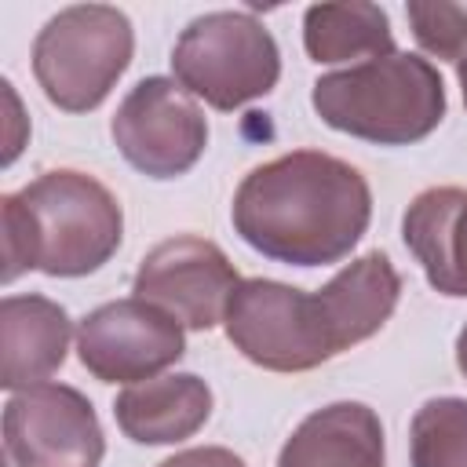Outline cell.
<instances>
[{"instance_id":"cell-1","label":"cell","mask_w":467,"mask_h":467,"mask_svg":"<svg viewBox=\"0 0 467 467\" xmlns=\"http://www.w3.org/2000/svg\"><path fill=\"white\" fill-rule=\"evenodd\" d=\"M234 234L288 266L343 263L372 223L368 179L325 150H292L252 168L230 204Z\"/></svg>"},{"instance_id":"cell-2","label":"cell","mask_w":467,"mask_h":467,"mask_svg":"<svg viewBox=\"0 0 467 467\" xmlns=\"http://www.w3.org/2000/svg\"><path fill=\"white\" fill-rule=\"evenodd\" d=\"M4 285L26 270L84 277L102 270L124 241V212L106 182L77 168H51L0 197Z\"/></svg>"},{"instance_id":"cell-3","label":"cell","mask_w":467,"mask_h":467,"mask_svg":"<svg viewBox=\"0 0 467 467\" xmlns=\"http://www.w3.org/2000/svg\"><path fill=\"white\" fill-rule=\"evenodd\" d=\"M310 106L332 131L376 146H412L445 120V80L416 51H390L314 80Z\"/></svg>"},{"instance_id":"cell-4","label":"cell","mask_w":467,"mask_h":467,"mask_svg":"<svg viewBox=\"0 0 467 467\" xmlns=\"http://www.w3.org/2000/svg\"><path fill=\"white\" fill-rule=\"evenodd\" d=\"M135 55V29L120 7L73 4L33 40V77L62 113H91L117 88Z\"/></svg>"},{"instance_id":"cell-5","label":"cell","mask_w":467,"mask_h":467,"mask_svg":"<svg viewBox=\"0 0 467 467\" xmlns=\"http://www.w3.org/2000/svg\"><path fill=\"white\" fill-rule=\"evenodd\" d=\"M175 80L219 113H234L281 80V47L252 11L197 15L171 47Z\"/></svg>"},{"instance_id":"cell-6","label":"cell","mask_w":467,"mask_h":467,"mask_svg":"<svg viewBox=\"0 0 467 467\" xmlns=\"http://www.w3.org/2000/svg\"><path fill=\"white\" fill-rule=\"evenodd\" d=\"M223 328L234 350L266 372H310L336 358L317 292L274 277H241Z\"/></svg>"},{"instance_id":"cell-7","label":"cell","mask_w":467,"mask_h":467,"mask_svg":"<svg viewBox=\"0 0 467 467\" xmlns=\"http://www.w3.org/2000/svg\"><path fill=\"white\" fill-rule=\"evenodd\" d=\"M109 135L120 157L146 179H179L208 150L204 109L171 77H142L120 99Z\"/></svg>"},{"instance_id":"cell-8","label":"cell","mask_w":467,"mask_h":467,"mask_svg":"<svg viewBox=\"0 0 467 467\" xmlns=\"http://www.w3.org/2000/svg\"><path fill=\"white\" fill-rule=\"evenodd\" d=\"M11 467H99L106 434L95 405L69 383H33L4 405Z\"/></svg>"},{"instance_id":"cell-9","label":"cell","mask_w":467,"mask_h":467,"mask_svg":"<svg viewBox=\"0 0 467 467\" xmlns=\"http://www.w3.org/2000/svg\"><path fill=\"white\" fill-rule=\"evenodd\" d=\"M182 354V325L139 296L102 303L77 325V358L99 383L157 379Z\"/></svg>"},{"instance_id":"cell-10","label":"cell","mask_w":467,"mask_h":467,"mask_svg":"<svg viewBox=\"0 0 467 467\" xmlns=\"http://www.w3.org/2000/svg\"><path fill=\"white\" fill-rule=\"evenodd\" d=\"M237 285V270L215 241L197 234H175L142 255L131 292L168 310L182 328L208 332L223 321L230 292Z\"/></svg>"},{"instance_id":"cell-11","label":"cell","mask_w":467,"mask_h":467,"mask_svg":"<svg viewBox=\"0 0 467 467\" xmlns=\"http://www.w3.org/2000/svg\"><path fill=\"white\" fill-rule=\"evenodd\" d=\"M73 321L62 303L26 292L0 299V387L26 390L47 383L66 365Z\"/></svg>"},{"instance_id":"cell-12","label":"cell","mask_w":467,"mask_h":467,"mask_svg":"<svg viewBox=\"0 0 467 467\" xmlns=\"http://www.w3.org/2000/svg\"><path fill=\"white\" fill-rule=\"evenodd\" d=\"M401 237L434 292L449 299H467V190L463 186L420 190L401 215Z\"/></svg>"},{"instance_id":"cell-13","label":"cell","mask_w":467,"mask_h":467,"mask_svg":"<svg viewBox=\"0 0 467 467\" xmlns=\"http://www.w3.org/2000/svg\"><path fill=\"white\" fill-rule=\"evenodd\" d=\"M317 299L325 306L328 336L336 354L372 339L394 314L401 299V274L394 270L390 255L372 248L336 270L321 288Z\"/></svg>"},{"instance_id":"cell-14","label":"cell","mask_w":467,"mask_h":467,"mask_svg":"<svg viewBox=\"0 0 467 467\" xmlns=\"http://www.w3.org/2000/svg\"><path fill=\"white\" fill-rule=\"evenodd\" d=\"M113 420L135 445H175L212 420V387L197 372L142 379L117 394Z\"/></svg>"},{"instance_id":"cell-15","label":"cell","mask_w":467,"mask_h":467,"mask_svg":"<svg viewBox=\"0 0 467 467\" xmlns=\"http://www.w3.org/2000/svg\"><path fill=\"white\" fill-rule=\"evenodd\" d=\"M277 467H387L383 423L365 401H332L303 416Z\"/></svg>"},{"instance_id":"cell-16","label":"cell","mask_w":467,"mask_h":467,"mask_svg":"<svg viewBox=\"0 0 467 467\" xmlns=\"http://www.w3.org/2000/svg\"><path fill=\"white\" fill-rule=\"evenodd\" d=\"M303 47L310 62H368L398 51L390 18L379 4L350 0V4H314L303 11Z\"/></svg>"},{"instance_id":"cell-17","label":"cell","mask_w":467,"mask_h":467,"mask_svg":"<svg viewBox=\"0 0 467 467\" xmlns=\"http://www.w3.org/2000/svg\"><path fill=\"white\" fill-rule=\"evenodd\" d=\"M412 467H467V398H431L409 423Z\"/></svg>"},{"instance_id":"cell-18","label":"cell","mask_w":467,"mask_h":467,"mask_svg":"<svg viewBox=\"0 0 467 467\" xmlns=\"http://www.w3.org/2000/svg\"><path fill=\"white\" fill-rule=\"evenodd\" d=\"M416 44L445 62L467 58V4H441V0H412L405 7Z\"/></svg>"},{"instance_id":"cell-19","label":"cell","mask_w":467,"mask_h":467,"mask_svg":"<svg viewBox=\"0 0 467 467\" xmlns=\"http://www.w3.org/2000/svg\"><path fill=\"white\" fill-rule=\"evenodd\" d=\"M157 467H248V463L226 445H197V449H182L161 460Z\"/></svg>"},{"instance_id":"cell-20","label":"cell","mask_w":467,"mask_h":467,"mask_svg":"<svg viewBox=\"0 0 467 467\" xmlns=\"http://www.w3.org/2000/svg\"><path fill=\"white\" fill-rule=\"evenodd\" d=\"M456 365H460V372L467 376V325H463L460 336H456Z\"/></svg>"},{"instance_id":"cell-21","label":"cell","mask_w":467,"mask_h":467,"mask_svg":"<svg viewBox=\"0 0 467 467\" xmlns=\"http://www.w3.org/2000/svg\"><path fill=\"white\" fill-rule=\"evenodd\" d=\"M456 80H460V91H463V106H467V58L456 66Z\"/></svg>"}]
</instances>
